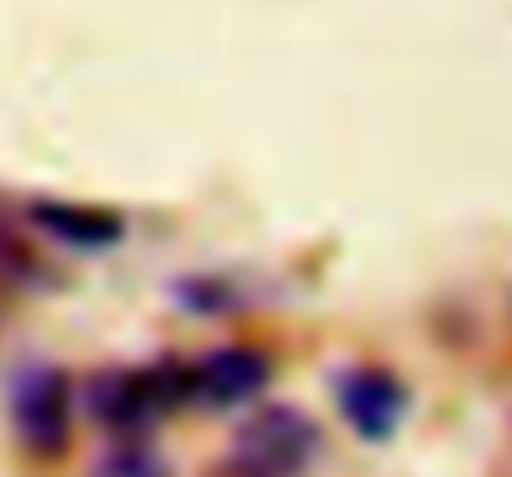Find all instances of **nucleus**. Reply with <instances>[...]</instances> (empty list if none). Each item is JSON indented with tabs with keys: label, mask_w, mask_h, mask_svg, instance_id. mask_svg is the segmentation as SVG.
<instances>
[{
	"label": "nucleus",
	"mask_w": 512,
	"mask_h": 477,
	"mask_svg": "<svg viewBox=\"0 0 512 477\" xmlns=\"http://www.w3.org/2000/svg\"><path fill=\"white\" fill-rule=\"evenodd\" d=\"M204 477H249V473H244V468H239V463H229V458H224V463H219V468H214V473H204Z\"/></svg>",
	"instance_id": "6e6552de"
},
{
	"label": "nucleus",
	"mask_w": 512,
	"mask_h": 477,
	"mask_svg": "<svg viewBox=\"0 0 512 477\" xmlns=\"http://www.w3.org/2000/svg\"><path fill=\"white\" fill-rule=\"evenodd\" d=\"M339 413L363 443H388L408 413V388L378 363H358L339 378Z\"/></svg>",
	"instance_id": "39448f33"
},
{
	"label": "nucleus",
	"mask_w": 512,
	"mask_h": 477,
	"mask_svg": "<svg viewBox=\"0 0 512 477\" xmlns=\"http://www.w3.org/2000/svg\"><path fill=\"white\" fill-rule=\"evenodd\" d=\"M189 408V358H160L145 368H105L85 383V413L125 438H145L160 418Z\"/></svg>",
	"instance_id": "f257e3e1"
},
{
	"label": "nucleus",
	"mask_w": 512,
	"mask_h": 477,
	"mask_svg": "<svg viewBox=\"0 0 512 477\" xmlns=\"http://www.w3.org/2000/svg\"><path fill=\"white\" fill-rule=\"evenodd\" d=\"M90 477H170V463L145 438H125L90 468Z\"/></svg>",
	"instance_id": "0eeeda50"
},
{
	"label": "nucleus",
	"mask_w": 512,
	"mask_h": 477,
	"mask_svg": "<svg viewBox=\"0 0 512 477\" xmlns=\"http://www.w3.org/2000/svg\"><path fill=\"white\" fill-rule=\"evenodd\" d=\"M30 219H35L45 234H55V239H65V244H80V249H110V244L125 234L120 214H110V209H85V204H35Z\"/></svg>",
	"instance_id": "423d86ee"
},
{
	"label": "nucleus",
	"mask_w": 512,
	"mask_h": 477,
	"mask_svg": "<svg viewBox=\"0 0 512 477\" xmlns=\"http://www.w3.org/2000/svg\"><path fill=\"white\" fill-rule=\"evenodd\" d=\"M319 453V428L309 413L289 403L254 408L229 448V463H239L249 477H299Z\"/></svg>",
	"instance_id": "7ed1b4c3"
},
{
	"label": "nucleus",
	"mask_w": 512,
	"mask_h": 477,
	"mask_svg": "<svg viewBox=\"0 0 512 477\" xmlns=\"http://www.w3.org/2000/svg\"><path fill=\"white\" fill-rule=\"evenodd\" d=\"M10 428H15V443L30 458H40V463L65 458L70 443H75V388H70V378L50 363L25 368L10 383Z\"/></svg>",
	"instance_id": "f03ea898"
},
{
	"label": "nucleus",
	"mask_w": 512,
	"mask_h": 477,
	"mask_svg": "<svg viewBox=\"0 0 512 477\" xmlns=\"http://www.w3.org/2000/svg\"><path fill=\"white\" fill-rule=\"evenodd\" d=\"M274 378V363L264 348L249 343H229V348H209L199 358H189V408H244L254 403Z\"/></svg>",
	"instance_id": "20e7f679"
}]
</instances>
